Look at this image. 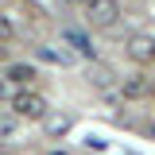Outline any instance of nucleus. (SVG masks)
<instances>
[{
  "label": "nucleus",
  "mask_w": 155,
  "mask_h": 155,
  "mask_svg": "<svg viewBox=\"0 0 155 155\" xmlns=\"http://www.w3.org/2000/svg\"><path fill=\"white\" fill-rule=\"evenodd\" d=\"M89 85L101 89V93H116V74L109 66H93V70H89Z\"/></svg>",
  "instance_id": "obj_7"
},
{
  "label": "nucleus",
  "mask_w": 155,
  "mask_h": 155,
  "mask_svg": "<svg viewBox=\"0 0 155 155\" xmlns=\"http://www.w3.org/2000/svg\"><path fill=\"white\" fill-rule=\"evenodd\" d=\"M19 124H23V120H16L8 109H0V140H8V143H12V140L19 136Z\"/></svg>",
  "instance_id": "obj_9"
},
{
  "label": "nucleus",
  "mask_w": 155,
  "mask_h": 155,
  "mask_svg": "<svg viewBox=\"0 0 155 155\" xmlns=\"http://www.w3.org/2000/svg\"><path fill=\"white\" fill-rule=\"evenodd\" d=\"M62 43H66L70 54H78V58H93V54H97V47L89 43V35L78 31V27H62Z\"/></svg>",
  "instance_id": "obj_6"
},
{
  "label": "nucleus",
  "mask_w": 155,
  "mask_h": 155,
  "mask_svg": "<svg viewBox=\"0 0 155 155\" xmlns=\"http://www.w3.org/2000/svg\"><path fill=\"white\" fill-rule=\"evenodd\" d=\"M47 155H70V151H66V147H51Z\"/></svg>",
  "instance_id": "obj_12"
},
{
  "label": "nucleus",
  "mask_w": 155,
  "mask_h": 155,
  "mask_svg": "<svg viewBox=\"0 0 155 155\" xmlns=\"http://www.w3.org/2000/svg\"><path fill=\"white\" fill-rule=\"evenodd\" d=\"M8 113L16 116V120H43V116L51 113V105H47V97L39 93V89H16V93L8 97Z\"/></svg>",
  "instance_id": "obj_1"
},
{
  "label": "nucleus",
  "mask_w": 155,
  "mask_h": 155,
  "mask_svg": "<svg viewBox=\"0 0 155 155\" xmlns=\"http://www.w3.org/2000/svg\"><path fill=\"white\" fill-rule=\"evenodd\" d=\"M62 4H70V8H81V4H85V0H62Z\"/></svg>",
  "instance_id": "obj_13"
},
{
  "label": "nucleus",
  "mask_w": 155,
  "mask_h": 155,
  "mask_svg": "<svg viewBox=\"0 0 155 155\" xmlns=\"http://www.w3.org/2000/svg\"><path fill=\"white\" fill-rule=\"evenodd\" d=\"M43 120H47V136H66L70 132V128H74V116H43Z\"/></svg>",
  "instance_id": "obj_10"
},
{
  "label": "nucleus",
  "mask_w": 155,
  "mask_h": 155,
  "mask_svg": "<svg viewBox=\"0 0 155 155\" xmlns=\"http://www.w3.org/2000/svg\"><path fill=\"white\" fill-rule=\"evenodd\" d=\"M81 12H85V23L97 27V31L116 27V19L124 16V12H120V0H85V4H81Z\"/></svg>",
  "instance_id": "obj_2"
},
{
  "label": "nucleus",
  "mask_w": 155,
  "mask_h": 155,
  "mask_svg": "<svg viewBox=\"0 0 155 155\" xmlns=\"http://www.w3.org/2000/svg\"><path fill=\"white\" fill-rule=\"evenodd\" d=\"M39 58H43V62H54V66H74L78 62V54L58 51V47H39Z\"/></svg>",
  "instance_id": "obj_8"
},
{
  "label": "nucleus",
  "mask_w": 155,
  "mask_h": 155,
  "mask_svg": "<svg viewBox=\"0 0 155 155\" xmlns=\"http://www.w3.org/2000/svg\"><path fill=\"white\" fill-rule=\"evenodd\" d=\"M124 54L132 58L136 66H151V62H155V35H147V31H136V35H128V43H124Z\"/></svg>",
  "instance_id": "obj_3"
},
{
  "label": "nucleus",
  "mask_w": 155,
  "mask_h": 155,
  "mask_svg": "<svg viewBox=\"0 0 155 155\" xmlns=\"http://www.w3.org/2000/svg\"><path fill=\"white\" fill-rule=\"evenodd\" d=\"M12 39H16V23L8 16H0V43H12Z\"/></svg>",
  "instance_id": "obj_11"
},
{
  "label": "nucleus",
  "mask_w": 155,
  "mask_h": 155,
  "mask_svg": "<svg viewBox=\"0 0 155 155\" xmlns=\"http://www.w3.org/2000/svg\"><path fill=\"white\" fill-rule=\"evenodd\" d=\"M116 93H120V97H128V101L151 97V81H147L143 74H128V78H120V81H116Z\"/></svg>",
  "instance_id": "obj_5"
},
{
  "label": "nucleus",
  "mask_w": 155,
  "mask_h": 155,
  "mask_svg": "<svg viewBox=\"0 0 155 155\" xmlns=\"http://www.w3.org/2000/svg\"><path fill=\"white\" fill-rule=\"evenodd\" d=\"M151 93H155V85H151Z\"/></svg>",
  "instance_id": "obj_14"
},
{
  "label": "nucleus",
  "mask_w": 155,
  "mask_h": 155,
  "mask_svg": "<svg viewBox=\"0 0 155 155\" xmlns=\"http://www.w3.org/2000/svg\"><path fill=\"white\" fill-rule=\"evenodd\" d=\"M35 78H39V70L31 66V62H8V66H4V81L16 85V89H31Z\"/></svg>",
  "instance_id": "obj_4"
}]
</instances>
